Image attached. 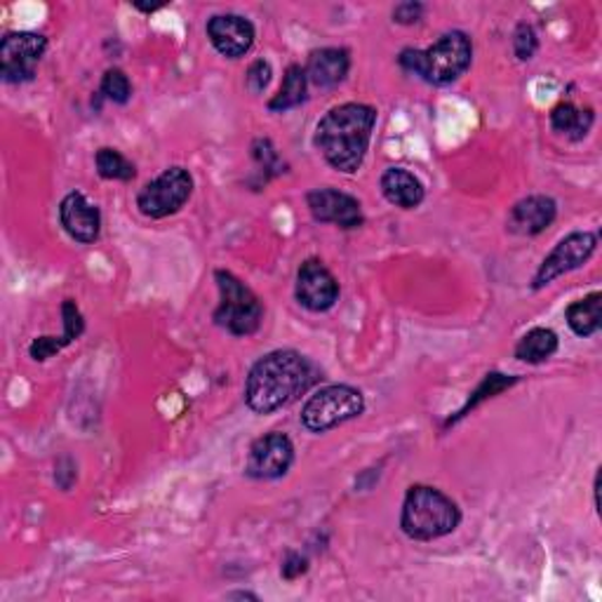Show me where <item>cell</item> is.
<instances>
[{
	"label": "cell",
	"instance_id": "1",
	"mask_svg": "<svg viewBox=\"0 0 602 602\" xmlns=\"http://www.w3.org/2000/svg\"><path fill=\"white\" fill-rule=\"evenodd\" d=\"M320 377L318 365L299 351H271L259 358L245 381V403L257 415H271L275 409L295 403Z\"/></svg>",
	"mask_w": 602,
	"mask_h": 602
},
{
	"label": "cell",
	"instance_id": "2",
	"mask_svg": "<svg viewBox=\"0 0 602 602\" xmlns=\"http://www.w3.org/2000/svg\"><path fill=\"white\" fill-rule=\"evenodd\" d=\"M377 111L367 105H340L330 109L316 127L314 144L336 172L354 174L360 170L372 142Z\"/></svg>",
	"mask_w": 602,
	"mask_h": 602
},
{
	"label": "cell",
	"instance_id": "3",
	"mask_svg": "<svg viewBox=\"0 0 602 602\" xmlns=\"http://www.w3.org/2000/svg\"><path fill=\"white\" fill-rule=\"evenodd\" d=\"M398 62L405 71L415 73L431 85H450L459 81L474 62V40L464 32H450L440 36L431 48L401 52Z\"/></svg>",
	"mask_w": 602,
	"mask_h": 602
},
{
	"label": "cell",
	"instance_id": "4",
	"mask_svg": "<svg viewBox=\"0 0 602 602\" xmlns=\"http://www.w3.org/2000/svg\"><path fill=\"white\" fill-rule=\"evenodd\" d=\"M462 523V511L443 494L429 484H413L403 502L401 527L403 532L415 541H433L447 537L457 530Z\"/></svg>",
	"mask_w": 602,
	"mask_h": 602
},
{
	"label": "cell",
	"instance_id": "5",
	"mask_svg": "<svg viewBox=\"0 0 602 602\" xmlns=\"http://www.w3.org/2000/svg\"><path fill=\"white\" fill-rule=\"evenodd\" d=\"M214 281L219 287V306L214 311L217 325L233 336L255 334L263 318L259 297L231 271H214Z\"/></svg>",
	"mask_w": 602,
	"mask_h": 602
},
{
	"label": "cell",
	"instance_id": "6",
	"mask_svg": "<svg viewBox=\"0 0 602 602\" xmlns=\"http://www.w3.org/2000/svg\"><path fill=\"white\" fill-rule=\"evenodd\" d=\"M365 413L363 393L346 384H332L316 391L302 409V423L311 433H325Z\"/></svg>",
	"mask_w": 602,
	"mask_h": 602
},
{
	"label": "cell",
	"instance_id": "7",
	"mask_svg": "<svg viewBox=\"0 0 602 602\" xmlns=\"http://www.w3.org/2000/svg\"><path fill=\"white\" fill-rule=\"evenodd\" d=\"M194 194V177L184 168H168L153 182L146 184L137 196V208L149 219H165L177 214Z\"/></svg>",
	"mask_w": 602,
	"mask_h": 602
},
{
	"label": "cell",
	"instance_id": "8",
	"mask_svg": "<svg viewBox=\"0 0 602 602\" xmlns=\"http://www.w3.org/2000/svg\"><path fill=\"white\" fill-rule=\"evenodd\" d=\"M48 50V38L34 32L8 34L0 42V76L5 83L22 85L36 78L38 64Z\"/></svg>",
	"mask_w": 602,
	"mask_h": 602
},
{
	"label": "cell",
	"instance_id": "9",
	"mask_svg": "<svg viewBox=\"0 0 602 602\" xmlns=\"http://www.w3.org/2000/svg\"><path fill=\"white\" fill-rule=\"evenodd\" d=\"M598 247V236L591 231H575L565 236L553 247V253L541 261V267L532 281V290H541L551 285L555 278H561L569 271L581 269L589 261Z\"/></svg>",
	"mask_w": 602,
	"mask_h": 602
},
{
	"label": "cell",
	"instance_id": "10",
	"mask_svg": "<svg viewBox=\"0 0 602 602\" xmlns=\"http://www.w3.org/2000/svg\"><path fill=\"white\" fill-rule=\"evenodd\" d=\"M295 462V445L285 433H269L255 440L247 454L245 474L255 480L283 478Z\"/></svg>",
	"mask_w": 602,
	"mask_h": 602
},
{
	"label": "cell",
	"instance_id": "11",
	"mask_svg": "<svg viewBox=\"0 0 602 602\" xmlns=\"http://www.w3.org/2000/svg\"><path fill=\"white\" fill-rule=\"evenodd\" d=\"M297 302L314 314H325L340 299V283L320 259H306L297 273Z\"/></svg>",
	"mask_w": 602,
	"mask_h": 602
},
{
	"label": "cell",
	"instance_id": "12",
	"mask_svg": "<svg viewBox=\"0 0 602 602\" xmlns=\"http://www.w3.org/2000/svg\"><path fill=\"white\" fill-rule=\"evenodd\" d=\"M306 205H308V210H311L316 222H320V224H334V226L351 231V229L363 226V222H365L360 202L354 196L344 194V191H336L330 186L308 191Z\"/></svg>",
	"mask_w": 602,
	"mask_h": 602
},
{
	"label": "cell",
	"instance_id": "13",
	"mask_svg": "<svg viewBox=\"0 0 602 602\" xmlns=\"http://www.w3.org/2000/svg\"><path fill=\"white\" fill-rule=\"evenodd\" d=\"M208 38L219 54L241 60L255 46V26L241 14H214L208 22Z\"/></svg>",
	"mask_w": 602,
	"mask_h": 602
},
{
	"label": "cell",
	"instance_id": "14",
	"mask_svg": "<svg viewBox=\"0 0 602 602\" xmlns=\"http://www.w3.org/2000/svg\"><path fill=\"white\" fill-rule=\"evenodd\" d=\"M60 222L69 236L83 245L95 243L101 233V212L81 191H71L64 196L60 205Z\"/></svg>",
	"mask_w": 602,
	"mask_h": 602
},
{
	"label": "cell",
	"instance_id": "15",
	"mask_svg": "<svg viewBox=\"0 0 602 602\" xmlns=\"http://www.w3.org/2000/svg\"><path fill=\"white\" fill-rule=\"evenodd\" d=\"M557 214V205L549 196H527L513 205L508 219H506V229L516 236L532 238L539 236V233L546 231Z\"/></svg>",
	"mask_w": 602,
	"mask_h": 602
},
{
	"label": "cell",
	"instance_id": "16",
	"mask_svg": "<svg viewBox=\"0 0 602 602\" xmlns=\"http://www.w3.org/2000/svg\"><path fill=\"white\" fill-rule=\"evenodd\" d=\"M351 69V54L344 48H322L308 54L306 76L308 83L320 87V90H330L344 83Z\"/></svg>",
	"mask_w": 602,
	"mask_h": 602
},
{
	"label": "cell",
	"instance_id": "17",
	"mask_svg": "<svg viewBox=\"0 0 602 602\" xmlns=\"http://www.w3.org/2000/svg\"><path fill=\"white\" fill-rule=\"evenodd\" d=\"M381 194L401 210H415L426 198V188L417 174L405 168H389L381 174Z\"/></svg>",
	"mask_w": 602,
	"mask_h": 602
},
{
	"label": "cell",
	"instance_id": "18",
	"mask_svg": "<svg viewBox=\"0 0 602 602\" xmlns=\"http://www.w3.org/2000/svg\"><path fill=\"white\" fill-rule=\"evenodd\" d=\"M593 121L595 115L591 109H579L575 105H569V101L557 105L551 111V127L572 142H581L586 135H589Z\"/></svg>",
	"mask_w": 602,
	"mask_h": 602
},
{
	"label": "cell",
	"instance_id": "19",
	"mask_svg": "<svg viewBox=\"0 0 602 602\" xmlns=\"http://www.w3.org/2000/svg\"><path fill=\"white\" fill-rule=\"evenodd\" d=\"M565 318L577 336H593L602 328V292H591L589 297L567 306Z\"/></svg>",
	"mask_w": 602,
	"mask_h": 602
},
{
	"label": "cell",
	"instance_id": "20",
	"mask_svg": "<svg viewBox=\"0 0 602 602\" xmlns=\"http://www.w3.org/2000/svg\"><path fill=\"white\" fill-rule=\"evenodd\" d=\"M557 334L549 328H535L527 332L523 340L516 344V358L530 365L546 363L549 358L555 356L557 351Z\"/></svg>",
	"mask_w": 602,
	"mask_h": 602
},
{
	"label": "cell",
	"instance_id": "21",
	"mask_svg": "<svg viewBox=\"0 0 602 602\" xmlns=\"http://www.w3.org/2000/svg\"><path fill=\"white\" fill-rule=\"evenodd\" d=\"M306 90H308L306 69H302L299 64H292L285 71L281 90H278V95L269 101V109L275 113H285L290 109H297L306 101Z\"/></svg>",
	"mask_w": 602,
	"mask_h": 602
},
{
	"label": "cell",
	"instance_id": "22",
	"mask_svg": "<svg viewBox=\"0 0 602 602\" xmlns=\"http://www.w3.org/2000/svg\"><path fill=\"white\" fill-rule=\"evenodd\" d=\"M95 165H97L99 177L109 180V182H132L137 177L135 163L127 160L121 151L109 149V146H105V149L97 151Z\"/></svg>",
	"mask_w": 602,
	"mask_h": 602
},
{
	"label": "cell",
	"instance_id": "23",
	"mask_svg": "<svg viewBox=\"0 0 602 602\" xmlns=\"http://www.w3.org/2000/svg\"><path fill=\"white\" fill-rule=\"evenodd\" d=\"M516 377H506V374H488V377H484V381H482V384L478 386V391L471 395V398H468V403L459 409V415L457 417H450L447 419V426L450 423H457L462 417H466L468 413H471V409L474 407H478L482 401H488V398H492V395H496V393H502L504 389H508V386H513V384H516Z\"/></svg>",
	"mask_w": 602,
	"mask_h": 602
},
{
	"label": "cell",
	"instance_id": "24",
	"mask_svg": "<svg viewBox=\"0 0 602 602\" xmlns=\"http://www.w3.org/2000/svg\"><path fill=\"white\" fill-rule=\"evenodd\" d=\"M101 95H105L113 105H127L132 97V85L121 69H109L101 78Z\"/></svg>",
	"mask_w": 602,
	"mask_h": 602
},
{
	"label": "cell",
	"instance_id": "25",
	"mask_svg": "<svg viewBox=\"0 0 602 602\" xmlns=\"http://www.w3.org/2000/svg\"><path fill=\"white\" fill-rule=\"evenodd\" d=\"M62 318H64V334L62 336H57V342H60V346H69L71 342H76L78 336L83 334L85 330V320L78 311V306L73 299H66L62 304Z\"/></svg>",
	"mask_w": 602,
	"mask_h": 602
},
{
	"label": "cell",
	"instance_id": "26",
	"mask_svg": "<svg viewBox=\"0 0 602 602\" xmlns=\"http://www.w3.org/2000/svg\"><path fill=\"white\" fill-rule=\"evenodd\" d=\"M539 48V38L537 32L530 24H518L516 34H513V50H516V57L520 62H530L537 54Z\"/></svg>",
	"mask_w": 602,
	"mask_h": 602
},
{
	"label": "cell",
	"instance_id": "27",
	"mask_svg": "<svg viewBox=\"0 0 602 602\" xmlns=\"http://www.w3.org/2000/svg\"><path fill=\"white\" fill-rule=\"evenodd\" d=\"M271 76H273L271 64L267 60H257L253 66H249V71H247V78H245L247 90L255 93V95H261L269 87Z\"/></svg>",
	"mask_w": 602,
	"mask_h": 602
},
{
	"label": "cell",
	"instance_id": "28",
	"mask_svg": "<svg viewBox=\"0 0 602 602\" xmlns=\"http://www.w3.org/2000/svg\"><path fill=\"white\" fill-rule=\"evenodd\" d=\"M253 156L263 170L281 172V160H278V153H275L273 144L269 139H257L255 146H253Z\"/></svg>",
	"mask_w": 602,
	"mask_h": 602
},
{
	"label": "cell",
	"instance_id": "29",
	"mask_svg": "<svg viewBox=\"0 0 602 602\" xmlns=\"http://www.w3.org/2000/svg\"><path fill=\"white\" fill-rule=\"evenodd\" d=\"M306 569H308V561H306L304 555H299V553H287L285 563H283V569H281V575H283V579H287V581H295V579H299L302 575H306Z\"/></svg>",
	"mask_w": 602,
	"mask_h": 602
},
{
	"label": "cell",
	"instance_id": "30",
	"mask_svg": "<svg viewBox=\"0 0 602 602\" xmlns=\"http://www.w3.org/2000/svg\"><path fill=\"white\" fill-rule=\"evenodd\" d=\"M423 17V5L421 3H401V5H395L393 10V22H398V24H417L419 20Z\"/></svg>",
	"mask_w": 602,
	"mask_h": 602
},
{
	"label": "cell",
	"instance_id": "31",
	"mask_svg": "<svg viewBox=\"0 0 602 602\" xmlns=\"http://www.w3.org/2000/svg\"><path fill=\"white\" fill-rule=\"evenodd\" d=\"M593 494H595V508L600 511V471L595 474V482H593Z\"/></svg>",
	"mask_w": 602,
	"mask_h": 602
},
{
	"label": "cell",
	"instance_id": "32",
	"mask_svg": "<svg viewBox=\"0 0 602 602\" xmlns=\"http://www.w3.org/2000/svg\"><path fill=\"white\" fill-rule=\"evenodd\" d=\"M229 598H249V600H257V595H253V593H231Z\"/></svg>",
	"mask_w": 602,
	"mask_h": 602
}]
</instances>
